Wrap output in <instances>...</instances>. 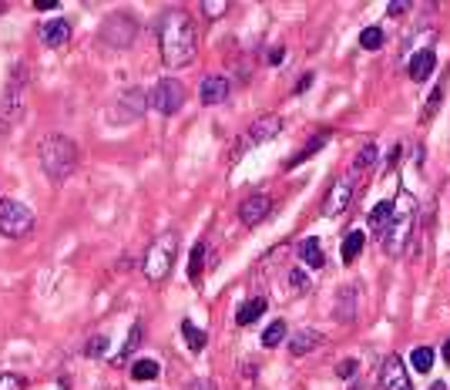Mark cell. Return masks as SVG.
<instances>
[{
	"mask_svg": "<svg viewBox=\"0 0 450 390\" xmlns=\"http://www.w3.org/2000/svg\"><path fill=\"white\" fill-rule=\"evenodd\" d=\"M192 390H219L212 380H198V384H192Z\"/></svg>",
	"mask_w": 450,
	"mask_h": 390,
	"instance_id": "60d3db41",
	"label": "cell"
},
{
	"mask_svg": "<svg viewBox=\"0 0 450 390\" xmlns=\"http://www.w3.org/2000/svg\"><path fill=\"white\" fill-rule=\"evenodd\" d=\"M158 374H162L158 360H135V364H131V377L135 380H154Z\"/></svg>",
	"mask_w": 450,
	"mask_h": 390,
	"instance_id": "83f0119b",
	"label": "cell"
},
{
	"mask_svg": "<svg viewBox=\"0 0 450 390\" xmlns=\"http://www.w3.org/2000/svg\"><path fill=\"white\" fill-rule=\"evenodd\" d=\"M279 131H283V118H279V115H262L259 121H252V125H249V131H245V145L272 142Z\"/></svg>",
	"mask_w": 450,
	"mask_h": 390,
	"instance_id": "7c38bea8",
	"label": "cell"
},
{
	"mask_svg": "<svg viewBox=\"0 0 450 390\" xmlns=\"http://www.w3.org/2000/svg\"><path fill=\"white\" fill-rule=\"evenodd\" d=\"M0 390H27V380L21 374H0Z\"/></svg>",
	"mask_w": 450,
	"mask_h": 390,
	"instance_id": "d6a6232c",
	"label": "cell"
},
{
	"mask_svg": "<svg viewBox=\"0 0 450 390\" xmlns=\"http://www.w3.org/2000/svg\"><path fill=\"white\" fill-rule=\"evenodd\" d=\"M390 212H393L390 202H376V206H373V212H370V225H373L376 235H383V229L390 225Z\"/></svg>",
	"mask_w": 450,
	"mask_h": 390,
	"instance_id": "d4e9b609",
	"label": "cell"
},
{
	"mask_svg": "<svg viewBox=\"0 0 450 390\" xmlns=\"http://www.w3.org/2000/svg\"><path fill=\"white\" fill-rule=\"evenodd\" d=\"M269 212H272V199L269 195H262V192H256L239 206V219H242V225L256 229V225H262V222L269 219Z\"/></svg>",
	"mask_w": 450,
	"mask_h": 390,
	"instance_id": "30bf717a",
	"label": "cell"
},
{
	"mask_svg": "<svg viewBox=\"0 0 450 390\" xmlns=\"http://www.w3.org/2000/svg\"><path fill=\"white\" fill-rule=\"evenodd\" d=\"M266 306H269V303H266V296L245 299L242 306H239V313H235V323H239V326H252V323L259 320V316L266 313Z\"/></svg>",
	"mask_w": 450,
	"mask_h": 390,
	"instance_id": "e0dca14e",
	"label": "cell"
},
{
	"mask_svg": "<svg viewBox=\"0 0 450 390\" xmlns=\"http://www.w3.org/2000/svg\"><path fill=\"white\" fill-rule=\"evenodd\" d=\"M198 98H202V104H208V108L222 104L225 98H229V78H222V74H208V78L202 81V88H198Z\"/></svg>",
	"mask_w": 450,
	"mask_h": 390,
	"instance_id": "9a60e30c",
	"label": "cell"
},
{
	"mask_svg": "<svg viewBox=\"0 0 450 390\" xmlns=\"http://www.w3.org/2000/svg\"><path fill=\"white\" fill-rule=\"evenodd\" d=\"M386 13H390V17H400V13H407V4H390V7H386Z\"/></svg>",
	"mask_w": 450,
	"mask_h": 390,
	"instance_id": "f35d334b",
	"label": "cell"
},
{
	"mask_svg": "<svg viewBox=\"0 0 450 390\" xmlns=\"http://www.w3.org/2000/svg\"><path fill=\"white\" fill-rule=\"evenodd\" d=\"M397 158H400V145L393 148V152H390V158H386V165H397Z\"/></svg>",
	"mask_w": 450,
	"mask_h": 390,
	"instance_id": "b9f144b4",
	"label": "cell"
},
{
	"mask_svg": "<svg viewBox=\"0 0 450 390\" xmlns=\"http://www.w3.org/2000/svg\"><path fill=\"white\" fill-rule=\"evenodd\" d=\"M225 11H229V4H225V0H206V4H202V13H206L208 21H215V17H222Z\"/></svg>",
	"mask_w": 450,
	"mask_h": 390,
	"instance_id": "4dcf8cb0",
	"label": "cell"
},
{
	"mask_svg": "<svg viewBox=\"0 0 450 390\" xmlns=\"http://www.w3.org/2000/svg\"><path fill=\"white\" fill-rule=\"evenodd\" d=\"M393 206V212H390V225L383 229V235H380V243H383L386 252H393V256H400L403 249H407V243L413 239V219H417V202H413V195L407 192V189H400V195L390 202Z\"/></svg>",
	"mask_w": 450,
	"mask_h": 390,
	"instance_id": "3957f363",
	"label": "cell"
},
{
	"mask_svg": "<svg viewBox=\"0 0 450 390\" xmlns=\"http://www.w3.org/2000/svg\"><path fill=\"white\" fill-rule=\"evenodd\" d=\"M380 384H383V390H413L410 377H407V367H403V360H400L397 353H390L383 360V367H380Z\"/></svg>",
	"mask_w": 450,
	"mask_h": 390,
	"instance_id": "8fae6325",
	"label": "cell"
},
{
	"mask_svg": "<svg viewBox=\"0 0 450 390\" xmlns=\"http://www.w3.org/2000/svg\"><path fill=\"white\" fill-rule=\"evenodd\" d=\"M38 38L44 48H64L67 40H71V24H67L64 17H54V21H47V24H40Z\"/></svg>",
	"mask_w": 450,
	"mask_h": 390,
	"instance_id": "4fadbf2b",
	"label": "cell"
},
{
	"mask_svg": "<svg viewBox=\"0 0 450 390\" xmlns=\"http://www.w3.org/2000/svg\"><path fill=\"white\" fill-rule=\"evenodd\" d=\"M336 316H339L343 323H349V320L356 316V289H353V286L339 289V303H336Z\"/></svg>",
	"mask_w": 450,
	"mask_h": 390,
	"instance_id": "44dd1931",
	"label": "cell"
},
{
	"mask_svg": "<svg viewBox=\"0 0 450 390\" xmlns=\"http://www.w3.org/2000/svg\"><path fill=\"white\" fill-rule=\"evenodd\" d=\"M410 364L417 374H430V367H434V350H430V347H417L410 357Z\"/></svg>",
	"mask_w": 450,
	"mask_h": 390,
	"instance_id": "f546056e",
	"label": "cell"
},
{
	"mask_svg": "<svg viewBox=\"0 0 450 390\" xmlns=\"http://www.w3.org/2000/svg\"><path fill=\"white\" fill-rule=\"evenodd\" d=\"M175 256H179V235H175V233H162L152 243V246H148V252H145V262H142L145 276H148V283H162V279L171 273Z\"/></svg>",
	"mask_w": 450,
	"mask_h": 390,
	"instance_id": "277c9868",
	"label": "cell"
},
{
	"mask_svg": "<svg viewBox=\"0 0 450 390\" xmlns=\"http://www.w3.org/2000/svg\"><path fill=\"white\" fill-rule=\"evenodd\" d=\"M356 370H360V364H356V360H343V364L336 367V374H339L343 380H353V377H356Z\"/></svg>",
	"mask_w": 450,
	"mask_h": 390,
	"instance_id": "d590c367",
	"label": "cell"
},
{
	"mask_svg": "<svg viewBox=\"0 0 450 390\" xmlns=\"http://www.w3.org/2000/svg\"><path fill=\"white\" fill-rule=\"evenodd\" d=\"M430 390H447V387H444V384H434V387H430Z\"/></svg>",
	"mask_w": 450,
	"mask_h": 390,
	"instance_id": "ee69618b",
	"label": "cell"
},
{
	"mask_svg": "<svg viewBox=\"0 0 450 390\" xmlns=\"http://www.w3.org/2000/svg\"><path fill=\"white\" fill-rule=\"evenodd\" d=\"M142 333H145V326H142V323H135V326H131V333H128V343H125V347H121V353H118V357H115V364H125V360H128L131 353H135V347H138V343H142Z\"/></svg>",
	"mask_w": 450,
	"mask_h": 390,
	"instance_id": "f1b7e54d",
	"label": "cell"
},
{
	"mask_svg": "<svg viewBox=\"0 0 450 390\" xmlns=\"http://www.w3.org/2000/svg\"><path fill=\"white\" fill-rule=\"evenodd\" d=\"M326 142H330V135H326V131H320V135H316V138H313L306 148H299L296 155L286 162V169H299V165H303V162H309V158L316 155V152H322V148H326Z\"/></svg>",
	"mask_w": 450,
	"mask_h": 390,
	"instance_id": "d6986e66",
	"label": "cell"
},
{
	"mask_svg": "<svg viewBox=\"0 0 450 390\" xmlns=\"http://www.w3.org/2000/svg\"><path fill=\"white\" fill-rule=\"evenodd\" d=\"M4 11H7V4H0V13H4Z\"/></svg>",
	"mask_w": 450,
	"mask_h": 390,
	"instance_id": "f6af8a7d",
	"label": "cell"
},
{
	"mask_svg": "<svg viewBox=\"0 0 450 390\" xmlns=\"http://www.w3.org/2000/svg\"><path fill=\"white\" fill-rule=\"evenodd\" d=\"M181 337L189 340V350H192V353H202V350H206V340H208V337L192 323V320H185V323H181Z\"/></svg>",
	"mask_w": 450,
	"mask_h": 390,
	"instance_id": "603a6c76",
	"label": "cell"
},
{
	"mask_svg": "<svg viewBox=\"0 0 450 390\" xmlns=\"http://www.w3.org/2000/svg\"><path fill=\"white\" fill-rule=\"evenodd\" d=\"M34 7H38V11H54V7H57V0H38Z\"/></svg>",
	"mask_w": 450,
	"mask_h": 390,
	"instance_id": "ab89813d",
	"label": "cell"
},
{
	"mask_svg": "<svg viewBox=\"0 0 450 390\" xmlns=\"http://www.w3.org/2000/svg\"><path fill=\"white\" fill-rule=\"evenodd\" d=\"M383 40H386V30L383 27H366V30H360V48L363 51H380L383 48Z\"/></svg>",
	"mask_w": 450,
	"mask_h": 390,
	"instance_id": "cb8c5ba5",
	"label": "cell"
},
{
	"mask_svg": "<svg viewBox=\"0 0 450 390\" xmlns=\"http://www.w3.org/2000/svg\"><path fill=\"white\" fill-rule=\"evenodd\" d=\"M38 158L40 169L51 182H64L67 175L77 169V145L67 138V135H44L38 145Z\"/></svg>",
	"mask_w": 450,
	"mask_h": 390,
	"instance_id": "7a4b0ae2",
	"label": "cell"
},
{
	"mask_svg": "<svg viewBox=\"0 0 450 390\" xmlns=\"http://www.w3.org/2000/svg\"><path fill=\"white\" fill-rule=\"evenodd\" d=\"M135 34H138V24H135V17H128V13H111L101 27V40L108 48H115V51L131 48Z\"/></svg>",
	"mask_w": 450,
	"mask_h": 390,
	"instance_id": "52a82bcc",
	"label": "cell"
},
{
	"mask_svg": "<svg viewBox=\"0 0 450 390\" xmlns=\"http://www.w3.org/2000/svg\"><path fill=\"white\" fill-rule=\"evenodd\" d=\"M320 343H322V333H316V330H296V333L289 337V353H293V357H306V353H313Z\"/></svg>",
	"mask_w": 450,
	"mask_h": 390,
	"instance_id": "2e32d148",
	"label": "cell"
},
{
	"mask_svg": "<svg viewBox=\"0 0 450 390\" xmlns=\"http://www.w3.org/2000/svg\"><path fill=\"white\" fill-rule=\"evenodd\" d=\"M286 333H289V330H286V320H272L269 326H266V333H262V347H279V343H283L286 340Z\"/></svg>",
	"mask_w": 450,
	"mask_h": 390,
	"instance_id": "4316f807",
	"label": "cell"
},
{
	"mask_svg": "<svg viewBox=\"0 0 450 390\" xmlns=\"http://www.w3.org/2000/svg\"><path fill=\"white\" fill-rule=\"evenodd\" d=\"M158 48H162V61L168 67H185L195 61L198 54V30L189 11H168L158 24Z\"/></svg>",
	"mask_w": 450,
	"mask_h": 390,
	"instance_id": "6da1fadb",
	"label": "cell"
},
{
	"mask_svg": "<svg viewBox=\"0 0 450 390\" xmlns=\"http://www.w3.org/2000/svg\"><path fill=\"white\" fill-rule=\"evenodd\" d=\"M353 195H356V172L343 175V179L326 192V199H322V216H326V219H339V216L349 208Z\"/></svg>",
	"mask_w": 450,
	"mask_h": 390,
	"instance_id": "ba28073f",
	"label": "cell"
},
{
	"mask_svg": "<svg viewBox=\"0 0 450 390\" xmlns=\"http://www.w3.org/2000/svg\"><path fill=\"white\" fill-rule=\"evenodd\" d=\"M148 104L158 115H179L185 104V84L179 78H162L148 94Z\"/></svg>",
	"mask_w": 450,
	"mask_h": 390,
	"instance_id": "8992f818",
	"label": "cell"
},
{
	"mask_svg": "<svg viewBox=\"0 0 450 390\" xmlns=\"http://www.w3.org/2000/svg\"><path fill=\"white\" fill-rule=\"evenodd\" d=\"M376 155H380V152H376V145H373V142H366V145L360 148V152H356V158H353V172L373 169V165H376Z\"/></svg>",
	"mask_w": 450,
	"mask_h": 390,
	"instance_id": "484cf974",
	"label": "cell"
},
{
	"mask_svg": "<svg viewBox=\"0 0 450 390\" xmlns=\"http://www.w3.org/2000/svg\"><path fill=\"white\" fill-rule=\"evenodd\" d=\"M145 108H148V94H145L142 88H128V91L115 101V108L108 111V118L118 121V125H128V121H138V118L145 115Z\"/></svg>",
	"mask_w": 450,
	"mask_h": 390,
	"instance_id": "9c48e42d",
	"label": "cell"
},
{
	"mask_svg": "<svg viewBox=\"0 0 450 390\" xmlns=\"http://www.w3.org/2000/svg\"><path fill=\"white\" fill-rule=\"evenodd\" d=\"M202 273H206V243H195L192 256H189V279H192V283H198V279H202Z\"/></svg>",
	"mask_w": 450,
	"mask_h": 390,
	"instance_id": "7402d4cb",
	"label": "cell"
},
{
	"mask_svg": "<svg viewBox=\"0 0 450 390\" xmlns=\"http://www.w3.org/2000/svg\"><path fill=\"white\" fill-rule=\"evenodd\" d=\"M440 101H444V84H437V88L430 91V98H427V111H424V115H427V118L434 115V111L440 108Z\"/></svg>",
	"mask_w": 450,
	"mask_h": 390,
	"instance_id": "e575fe53",
	"label": "cell"
},
{
	"mask_svg": "<svg viewBox=\"0 0 450 390\" xmlns=\"http://www.w3.org/2000/svg\"><path fill=\"white\" fill-rule=\"evenodd\" d=\"M434 67H437V54L430 51V48H424V51H417L410 57V65H407V74H410L413 84H424L430 74H434Z\"/></svg>",
	"mask_w": 450,
	"mask_h": 390,
	"instance_id": "5bb4252c",
	"label": "cell"
},
{
	"mask_svg": "<svg viewBox=\"0 0 450 390\" xmlns=\"http://www.w3.org/2000/svg\"><path fill=\"white\" fill-rule=\"evenodd\" d=\"M30 229H34V208L17 199H0V235L24 239Z\"/></svg>",
	"mask_w": 450,
	"mask_h": 390,
	"instance_id": "5b68a950",
	"label": "cell"
},
{
	"mask_svg": "<svg viewBox=\"0 0 450 390\" xmlns=\"http://www.w3.org/2000/svg\"><path fill=\"white\" fill-rule=\"evenodd\" d=\"M289 286H293V293H306V289H309V276L303 273V269H293V273H289Z\"/></svg>",
	"mask_w": 450,
	"mask_h": 390,
	"instance_id": "836d02e7",
	"label": "cell"
},
{
	"mask_svg": "<svg viewBox=\"0 0 450 390\" xmlns=\"http://www.w3.org/2000/svg\"><path fill=\"white\" fill-rule=\"evenodd\" d=\"M108 353V337H91L84 347V357H104Z\"/></svg>",
	"mask_w": 450,
	"mask_h": 390,
	"instance_id": "1f68e13d",
	"label": "cell"
},
{
	"mask_svg": "<svg viewBox=\"0 0 450 390\" xmlns=\"http://www.w3.org/2000/svg\"><path fill=\"white\" fill-rule=\"evenodd\" d=\"M444 360H447V364H450V340H447V343H444Z\"/></svg>",
	"mask_w": 450,
	"mask_h": 390,
	"instance_id": "7bdbcfd3",
	"label": "cell"
},
{
	"mask_svg": "<svg viewBox=\"0 0 450 390\" xmlns=\"http://www.w3.org/2000/svg\"><path fill=\"white\" fill-rule=\"evenodd\" d=\"M363 246H366V233H360V229H349L347 239H343V249H339L343 262H353V260H356V256L363 252Z\"/></svg>",
	"mask_w": 450,
	"mask_h": 390,
	"instance_id": "ffe728a7",
	"label": "cell"
},
{
	"mask_svg": "<svg viewBox=\"0 0 450 390\" xmlns=\"http://www.w3.org/2000/svg\"><path fill=\"white\" fill-rule=\"evenodd\" d=\"M266 61H269V65H283V61H286V48H269Z\"/></svg>",
	"mask_w": 450,
	"mask_h": 390,
	"instance_id": "8d00e7d4",
	"label": "cell"
},
{
	"mask_svg": "<svg viewBox=\"0 0 450 390\" xmlns=\"http://www.w3.org/2000/svg\"><path fill=\"white\" fill-rule=\"evenodd\" d=\"M299 260L306 262V266H313V269H320L322 262H326V256H322V246L316 235H306L303 243H299Z\"/></svg>",
	"mask_w": 450,
	"mask_h": 390,
	"instance_id": "ac0fdd59",
	"label": "cell"
},
{
	"mask_svg": "<svg viewBox=\"0 0 450 390\" xmlns=\"http://www.w3.org/2000/svg\"><path fill=\"white\" fill-rule=\"evenodd\" d=\"M313 88V74H303V78L296 81V94H303V91H309Z\"/></svg>",
	"mask_w": 450,
	"mask_h": 390,
	"instance_id": "74e56055",
	"label": "cell"
}]
</instances>
